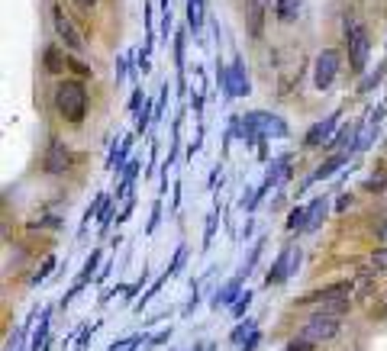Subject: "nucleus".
Instances as JSON below:
<instances>
[{
	"mask_svg": "<svg viewBox=\"0 0 387 351\" xmlns=\"http://www.w3.org/2000/svg\"><path fill=\"white\" fill-rule=\"evenodd\" d=\"M220 84L226 87L229 97H245V94L252 91V87H249V77H245V71H242V58H235L229 71L220 68Z\"/></svg>",
	"mask_w": 387,
	"mask_h": 351,
	"instance_id": "7",
	"label": "nucleus"
},
{
	"mask_svg": "<svg viewBox=\"0 0 387 351\" xmlns=\"http://www.w3.org/2000/svg\"><path fill=\"white\" fill-rule=\"evenodd\" d=\"M374 236H378V238H381V242H387V222H384V226H381V229H378V232H374Z\"/></svg>",
	"mask_w": 387,
	"mask_h": 351,
	"instance_id": "37",
	"label": "nucleus"
},
{
	"mask_svg": "<svg viewBox=\"0 0 387 351\" xmlns=\"http://www.w3.org/2000/svg\"><path fill=\"white\" fill-rule=\"evenodd\" d=\"M339 328H342V322H339V316H323V313H313L310 319H307V326L300 328V336L304 338H310V342H333L336 336H339Z\"/></svg>",
	"mask_w": 387,
	"mask_h": 351,
	"instance_id": "5",
	"label": "nucleus"
},
{
	"mask_svg": "<svg viewBox=\"0 0 387 351\" xmlns=\"http://www.w3.org/2000/svg\"><path fill=\"white\" fill-rule=\"evenodd\" d=\"M384 49H387V46H384Z\"/></svg>",
	"mask_w": 387,
	"mask_h": 351,
	"instance_id": "41",
	"label": "nucleus"
},
{
	"mask_svg": "<svg viewBox=\"0 0 387 351\" xmlns=\"http://www.w3.org/2000/svg\"><path fill=\"white\" fill-rule=\"evenodd\" d=\"M307 226V206H294L290 210V216H288V232H300Z\"/></svg>",
	"mask_w": 387,
	"mask_h": 351,
	"instance_id": "21",
	"label": "nucleus"
},
{
	"mask_svg": "<svg viewBox=\"0 0 387 351\" xmlns=\"http://www.w3.org/2000/svg\"><path fill=\"white\" fill-rule=\"evenodd\" d=\"M352 206V193H342L339 197V206H336V210H349Z\"/></svg>",
	"mask_w": 387,
	"mask_h": 351,
	"instance_id": "35",
	"label": "nucleus"
},
{
	"mask_svg": "<svg viewBox=\"0 0 387 351\" xmlns=\"http://www.w3.org/2000/svg\"><path fill=\"white\" fill-rule=\"evenodd\" d=\"M55 110L65 122H84L87 116V87L81 81H61L55 87Z\"/></svg>",
	"mask_w": 387,
	"mask_h": 351,
	"instance_id": "1",
	"label": "nucleus"
},
{
	"mask_svg": "<svg viewBox=\"0 0 387 351\" xmlns=\"http://www.w3.org/2000/svg\"><path fill=\"white\" fill-rule=\"evenodd\" d=\"M268 4H271V0H252V7H262V10H265Z\"/></svg>",
	"mask_w": 387,
	"mask_h": 351,
	"instance_id": "39",
	"label": "nucleus"
},
{
	"mask_svg": "<svg viewBox=\"0 0 387 351\" xmlns=\"http://www.w3.org/2000/svg\"><path fill=\"white\" fill-rule=\"evenodd\" d=\"M345 161H349V152H342V155H333V158H329L326 165H319V168L313 171L310 177H307V181H304V187H300V191H307V187H310V184H317V181H326V177L333 174V171H339L342 165H345Z\"/></svg>",
	"mask_w": 387,
	"mask_h": 351,
	"instance_id": "11",
	"label": "nucleus"
},
{
	"mask_svg": "<svg viewBox=\"0 0 387 351\" xmlns=\"http://www.w3.org/2000/svg\"><path fill=\"white\" fill-rule=\"evenodd\" d=\"M97 264H100V252H91V258H87V264H84V271H81V274H78V281L71 283V291L65 293V300H61V303H68V300L75 297V293H81L84 287H87V281H91V277H94V271H97Z\"/></svg>",
	"mask_w": 387,
	"mask_h": 351,
	"instance_id": "12",
	"label": "nucleus"
},
{
	"mask_svg": "<svg viewBox=\"0 0 387 351\" xmlns=\"http://www.w3.org/2000/svg\"><path fill=\"white\" fill-rule=\"evenodd\" d=\"M387 187V177H371V181H364V191H384Z\"/></svg>",
	"mask_w": 387,
	"mask_h": 351,
	"instance_id": "31",
	"label": "nucleus"
},
{
	"mask_svg": "<svg viewBox=\"0 0 387 351\" xmlns=\"http://www.w3.org/2000/svg\"><path fill=\"white\" fill-rule=\"evenodd\" d=\"M75 4H81V7H97V0H75Z\"/></svg>",
	"mask_w": 387,
	"mask_h": 351,
	"instance_id": "38",
	"label": "nucleus"
},
{
	"mask_svg": "<svg viewBox=\"0 0 387 351\" xmlns=\"http://www.w3.org/2000/svg\"><path fill=\"white\" fill-rule=\"evenodd\" d=\"M165 338H171V328H165V332H159V336H155L149 345H161V342H165Z\"/></svg>",
	"mask_w": 387,
	"mask_h": 351,
	"instance_id": "36",
	"label": "nucleus"
},
{
	"mask_svg": "<svg viewBox=\"0 0 387 351\" xmlns=\"http://www.w3.org/2000/svg\"><path fill=\"white\" fill-rule=\"evenodd\" d=\"M139 174V161H129L126 168H123V184H120V191H116V197H126L129 191H133V181H136Z\"/></svg>",
	"mask_w": 387,
	"mask_h": 351,
	"instance_id": "19",
	"label": "nucleus"
},
{
	"mask_svg": "<svg viewBox=\"0 0 387 351\" xmlns=\"http://www.w3.org/2000/svg\"><path fill=\"white\" fill-rule=\"evenodd\" d=\"M297 267H300V252H297L294 245H288V248H281V255L274 258V267L268 271L265 283H268V287H281V283L294 274Z\"/></svg>",
	"mask_w": 387,
	"mask_h": 351,
	"instance_id": "6",
	"label": "nucleus"
},
{
	"mask_svg": "<svg viewBox=\"0 0 387 351\" xmlns=\"http://www.w3.org/2000/svg\"><path fill=\"white\" fill-rule=\"evenodd\" d=\"M339 68H342V55L336 52V49H323V52L313 58V84H317V91H329L336 75H339Z\"/></svg>",
	"mask_w": 387,
	"mask_h": 351,
	"instance_id": "4",
	"label": "nucleus"
},
{
	"mask_svg": "<svg viewBox=\"0 0 387 351\" xmlns=\"http://www.w3.org/2000/svg\"><path fill=\"white\" fill-rule=\"evenodd\" d=\"M252 328H255V322H252V319H245L242 326H235V332H233V342H239V345H242V342H245V332H252Z\"/></svg>",
	"mask_w": 387,
	"mask_h": 351,
	"instance_id": "28",
	"label": "nucleus"
},
{
	"mask_svg": "<svg viewBox=\"0 0 387 351\" xmlns=\"http://www.w3.org/2000/svg\"><path fill=\"white\" fill-rule=\"evenodd\" d=\"M52 267H55V255H46V261H42V267H39L36 274H32V287H39V283L46 281V277L52 274Z\"/></svg>",
	"mask_w": 387,
	"mask_h": 351,
	"instance_id": "22",
	"label": "nucleus"
},
{
	"mask_svg": "<svg viewBox=\"0 0 387 351\" xmlns=\"http://www.w3.org/2000/svg\"><path fill=\"white\" fill-rule=\"evenodd\" d=\"M71 168V152L65 142H52L49 146V155H46V171L49 174H65Z\"/></svg>",
	"mask_w": 387,
	"mask_h": 351,
	"instance_id": "10",
	"label": "nucleus"
},
{
	"mask_svg": "<svg viewBox=\"0 0 387 351\" xmlns=\"http://www.w3.org/2000/svg\"><path fill=\"white\" fill-rule=\"evenodd\" d=\"M381 75H384V68H374V75H371V77H368V81H364V84H362V91H371V87H378Z\"/></svg>",
	"mask_w": 387,
	"mask_h": 351,
	"instance_id": "32",
	"label": "nucleus"
},
{
	"mask_svg": "<svg viewBox=\"0 0 387 351\" xmlns=\"http://www.w3.org/2000/svg\"><path fill=\"white\" fill-rule=\"evenodd\" d=\"M339 120H342V113H339V110H336V113H329L326 120L313 122L304 142H307V146H310V148H319V146H323V142H333V136H336L333 129H336V126H339Z\"/></svg>",
	"mask_w": 387,
	"mask_h": 351,
	"instance_id": "8",
	"label": "nucleus"
},
{
	"mask_svg": "<svg viewBox=\"0 0 387 351\" xmlns=\"http://www.w3.org/2000/svg\"><path fill=\"white\" fill-rule=\"evenodd\" d=\"M249 303H252V293H249V291H245V293H239V300H235V303H233V316H235V319H242V316H245V309H249Z\"/></svg>",
	"mask_w": 387,
	"mask_h": 351,
	"instance_id": "24",
	"label": "nucleus"
},
{
	"mask_svg": "<svg viewBox=\"0 0 387 351\" xmlns=\"http://www.w3.org/2000/svg\"><path fill=\"white\" fill-rule=\"evenodd\" d=\"M175 65H178V75L184 71V32L175 36Z\"/></svg>",
	"mask_w": 387,
	"mask_h": 351,
	"instance_id": "26",
	"label": "nucleus"
},
{
	"mask_svg": "<svg viewBox=\"0 0 387 351\" xmlns=\"http://www.w3.org/2000/svg\"><path fill=\"white\" fill-rule=\"evenodd\" d=\"M313 348H317V342H310V338H304V336L284 345V351H313Z\"/></svg>",
	"mask_w": 387,
	"mask_h": 351,
	"instance_id": "25",
	"label": "nucleus"
},
{
	"mask_svg": "<svg viewBox=\"0 0 387 351\" xmlns=\"http://www.w3.org/2000/svg\"><path fill=\"white\" fill-rule=\"evenodd\" d=\"M258 342H262V332H258V328H252L249 338H245V342L239 345V348H242V351H255V348H258Z\"/></svg>",
	"mask_w": 387,
	"mask_h": 351,
	"instance_id": "29",
	"label": "nucleus"
},
{
	"mask_svg": "<svg viewBox=\"0 0 387 351\" xmlns=\"http://www.w3.org/2000/svg\"><path fill=\"white\" fill-rule=\"evenodd\" d=\"M368 261H371V267H374V271H387V245L374 248V252L368 255Z\"/></svg>",
	"mask_w": 387,
	"mask_h": 351,
	"instance_id": "23",
	"label": "nucleus"
},
{
	"mask_svg": "<svg viewBox=\"0 0 387 351\" xmlns=\"http://www.w3.org/2000/svg\"><path fill=\"white\" fill-rule=\"evenodd\" d=\"M274 13L281 23H294L300 16V0H274Z\"/></svg>",
	"mask_w": 387,
	"mask_h": 351,
	"instance_id": "16",
	"label": "nucleus"
},
{
	"mask_svg": "<svg viewBox=\"0 0 387 351\" xmlns=\"http://www.w3.org/2000/svg\"><path fill=\"white\" fill-rule=\"evenodd\" d=\"M52 23H55V32H59L61 42H65L71 52H81V49H84V39L75 32V26H71V20L65 16V10H61V7L52 10Z\"/></svg>",
	"mask_w": 387,
	"mask_h": 351,
	"instance_id": "9",
	"label": "nucleus"
},
{
	"mask_svg": "<svg viewBox=\"0 0 387 351\" xmlns=\"http://www.w3.org/2000/svg\"><path fill=\"white\" fill-rule=\"evenodd\" d=\"M352 309V297H333V300H319L317 313L323 316H345Z\"/></svg>",
	"mask_w": 387,
	"mask_h": 351,
	"instance_id": "15",
	"label": "nucleus"
},
{
	"mask_svg": "<svg viewBox=\"0 0 387 351\" xmlns=\"http://www.w3.org/2000/svg\"><path fill=\"white\" fill-rule=\"evenodd\" d=\"M42 65H46L49 75H65V68H68V58H65V52H61L59 46H49L46 55H42Z\"/></svg>",
	"mask_w": 387,
	"mask_h": 351,
	"instance_id": "14",
	"label": "nucleus"
},
{
	"mask_svg": "<svg viewBox=\"0 0 387 351\" xmlns=\"http://www.w3.org/2000/svg\"><path fill=\"white\" fill-rule=\"evenodd\" d=\"M213 232H216V210H213V213L207 216V236H204V245L213 242Z\"/></svg>",
	"mask_w": 387,
	"mask_h": 351,
	"instance_id": "30",
	"label": "nucleus"
},
{
	"mask_svg": "<svg viewBox=\"0 0 387 351\" xmlns=\"http://www.w3.org/2000/svg\"><path fill=\"white\" fill-rule=\"evenodd\" d=\"M46 332H49V313L42 316V322H39V328H36V336H32V348L39 351V345L46 342Z\"/></svg>",
	"mask_w": 387,
	"mask_h": 351,
	"instance_id": "27",
	"label": "nucleus"
},
{
	"mask_svg": "<svg viewBox=\"0 0 387 351\" xmlns=\"http://www.w3.org/2000/svg\"><path fill=\"white\" fill-rule=\"evenodd\" d=\"M161 36H171V13H168V10H165V20H161Z\"/></svg>",
	"mask_w": 387,
	"mask_h": 351,
	"instance_id": "34",
	"label": "nucleus"
},
{
	"mask_svg": "<svg viewBox=\"0 0 387 351\" xmlns=\"http://www.w3.org/2000/svg\"><path fill=\"white\" fill-rule=\"evenodd\" d=\"M326 210H329V200L326 197H317L310 206H307V226L304 229L307 232H313V229H319V222L326 219Z\"/></svg>",
	"mask_w": 387,
	"mask_h": 351,
	"instance_id": "13",
	"label": "nucleus"
},
{
	"mask_svg": "<svg viewBox=\"0 0 387 351\" xmlns=\"http://www.w3.org/2000/svg\"><path fill=\"white\" fill-rule=\"evenodd\" d=\"M384 313H387V306H384Z\"/></svg>",
	"mask_w": 387,
	"mask_h": 351,
	"instance_id": "40",
	"label": "nucleus"
},
{
	"mask_svg": "<svg viewBox=\"0 0 387 351\" xmlns=\"http://www.w3.org/2000/svg\"><path fill=\"white\" fill-rule=\"evenodd\" d=\"M345 46H349V65L352 71H364L368 65V55H371V39L364 32L362 23H345Z\"/></svg>",
	"mask_w": 387,
	"mask_h": 351,
	"instance_id": "3",
	"label": "nucleus"
},
{
	"mask_svg": "<svg viewBox=\"0 0 387 351\" xmlns=\"http://www.w3.org/2000/svg\"><path fill=\"white\" fill-rule=\"evenodd\" d=\"M204 0H188V26H190V32L197 36L200 30H204Z\"/></svg>",
	"mask_w": 387,
	"mask_h": 351,
	"instance_id": "18",
	"label": "nucleus"
},
{
	"mask_svg": "<svg viewBox=\"0 0 387 351\" xmlns=\"http://www.w3.org/2000/svg\"><path fill=\"white\" fill-rule=\"evenodd\" d=\"M239 122L245 126L242 136H262V139H284L288 136V122H284L281 116L268 113V110H252V113L239 116Z\"/></svg>",
	"mask_w": 387,
	"mask_h": 351,
	"instance_id": "2",
	"label": "nucleus"
},
{
	"mask_svg": "<svg viewBox=\"0 0 387 351\" xmlns=\"http://www.w3.org/2000/svg\"><path fill=\"white\" fill-rule=\"evenodd\" d=\"M129 148H133V139L126 136V139L120 142V152L113 148V158L106 161V165H110V168H116V171H123V168H126V158H129Z\"/></svg>",
	"mask_w": 387,
	"mask_h": 351,
	"instance_id": "20",
	"label": "nucleus"
},
{
	"mask_svg": "<svg viewBox=\"0 0 387 351\" xmlns=\"http://www.w3.org/2000/svg\"><path fill=\"white\" fill-rule=\"evenodd\" d=\"M159 216H161V203H155L152 219H149V232H155V226H159Z\"/></svg>",
	"mask_w": 387,
	"mask_h": 351,
	"instance_id": "33",
	"label": "nucleus"
},
{
	"mask_svg": "<svg viewBox=\"0 0 387 351\" xmlns=\"http://www.w3.org/2000/svg\"><path fill=\"white\" fill-rule=\"evenodd\" d=\"M239 283H242V277L235 274L233 281L223 287V291H216V297H213V306L220 309V306H226V303H233V300H239Z\"/></svg>",
	"mask_w": 387,
	"mask_h": 351,
	"instance_id": "17",
	"label": "nucleus"
}]
</instances>
